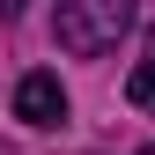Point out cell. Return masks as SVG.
<instances>
[{"label": "cell", "mask_w": 155, "mask_h": 155, "mask_svg": "<svg viewBox=\"0 0 155 155\" xmlns=\"http://www.w3.org/2000/svg\"><path fill=\"white\" fill-rule=\"evenodd\" d=\"M148 155H155V148H148Z\"/></svg>", "instance_id": "4"}, {"label": "cell", "mask_w": 155, "mask_h": 155, "mask_svg": "<svg viewBox=\"0 0 155 155\" xmlns=\"http://www.w3.org/2000/svg\"><path fill=\"white\" fill-rule=\"evenodd\" d=\"M126 104H133V111H148V118H155V45H148V59H140V67L126 74Z\"/></svg>", "instance_id": "3"}, {"label": "cell", "mask_w": 155, "mask_h": 155, "mask_svg": "<svg viewBox=\"0 0 155 155\" xmlns=\"http://www.w3.org/2000/svg\"><path fill=\"white\" fill-rule=\"evenodd\" d=\"M15 118L37 126V133H52V126H67V89H59V74H22L15 81Z\"/></svg>", "instance_id": "2"}, {"label": "cell", "mask_w": 155, "mask_h": 155, "mask_svg": "<svg viewBox=\"0 0 155 155\" xmlns=\"http://www.w3.org/2000/svg\"><path fill=\"white\" fill-rule=\"evenodd\" d=\"M126 30H133L126 0H59V15H52V37H59V52H74V59H104Z\"/></svg>", "instance_id": "1"}]
</instances>
